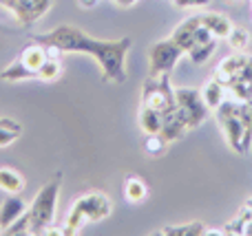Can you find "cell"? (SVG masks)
I'll return each mask as SVG.
<instances>
[{
  "label": "cell",
  "mask_w": 252,
  "mask_h": 236,
  "mask_svg": "<svg viewBox=\"0 0 252 236\" xmlns=\"http://www.w3.org/2000/svg\"><path fill=\"white\" fill-rule=\"evenodd\" d=\"M35 42L44 47L58 49L60 53H89L93 55L102 66V78L106 82L122 84L126 79V55H128L133 40L120 38V40H97L93 35L84 33L82 29L71 25H62L47 33H35Z\"/></svg>",
  "instance_id": "6da1fadb"
},
{
  "label": "cell",
  "mask_w": 252,
  "mask_h": 236,
  "mask_svg": "<svg viewBox=\"0 0 252 236\" xmlns=\"http://www.w3.org/2000/svg\"><path fill=\"white\" fill-rule=\"evenodd\" d=\"M217 122L235 153L246 155L252 148V110L246 102H223L215 108Z\"/></svg>",
  "instance_id": "7a4b0ae2"
},
{
  "label": "cell",
  "mask_w": 252,
  "mask_h": 236,
  "mask_svg": "<svg viewBox=\"0 0 252 236\" xmlns=\"http://www.w3.org/2000/svg\"><path fill=\"white\" fill-rule=\"evenodd\" d=\"M111 210H113V203L104 192L80 194L73 201V206H71L64 223H62L64 234H78L87 223H95V221L106 219L111 214Z\"/></svg>",
  "instance_id": "3957f363"
},
{
  "label": "cell",
  "mask_w": 252,
  "mask_h": 236,
  "mask_svg": "<svg viewBox=\"0 0 252 236\" xmlns=\"http://www.w3.org/2000/svg\"><path fill=\"white\" fill-rule=\"evenodd\" d=\"M58 197H60V179L49 181L47 185H42V188L38 190V194L33 197L31 206L27 208L31 234H42L44 230L56 221Z\"/></svg>",
  "instance_id": "277c9868"
},
{
  "label": "cell",
  "mask_w": 252,
  "mask_h": 236,
  "mask_svg": "<svg viewBox=\"0 0 252 236\" xmlns=\"http://www.w3.org/2000/svg\"><path fill=\"white\" fill-rule=\"evenodd\" d=\"M142 106L159 110L161 115L177 108L175 102V88L170 86V73L148 75L142 84Z\"/></svg>",
  "instance_id": "5b68a950"
},
{
  "label": "cell",
  "mask_w": 252,
  "mask_h": 236,
  "mask_svg": "<svg viewBox=\"0 0 252 236\" xmlns=\"http://www.w3.org/2000/svg\"><path fill=\"white\" fill-rule=\"evenodd\" d=\"M175 102H177V115L188 128L201 126L210 113L199 88H175Z\"/></svg>",
  "instance_id": "8992f818"
},
{
  "label": "cell",
  "mask_w": 252,
  "mask_h": 236,
  "mask_svg": "<svg viewBox=\"0 0 252 236\" xmlns=\"http://www.w3.org/2000/svg\"><path fill=\"white\" fill-rule=\"evenodd\" d=\"M184 49L175 42L173 38H166V40H159L151 47L148 55H151V75H161V73H170L175 69V64L179 62V57L184 55Z\"/></svg>",
  "instance_id": "52a82bcc"
},
{
  "label": "cell",
  "mask_w": 252,
  "mask_h": 236,
  "mask_svg": "<svg viewBox=\"0 0 252 236\" xmlns=\"http://www.w3.org/2000/svg\"><path fill=\"white\" fill-rule=\"evenodd\" d=\"M0 7L7 9L20 26H31L51 9V0H0Z\"/></svg>",
  "instance_id": "ba28073f"
},
{
  "label": "cell",
  "mask_w": 252,
  "mask_h": 236,
  "mask_svg": "<svg viewBox=\"0 0 252 236\" xmlns=\"http://www.w3.org/2000/svg\"><path fill=\"white\" fill-rule=\"evenodd\" d=\"M27 201L20 197V194H9V197L2 199L0 203V232L9 228L16 219H20L22 214L27 212Z\"/></svg>",
  "instance_id": "9c48e42d"
},
{
  "label": "cell",
  "mask_w": 252,
  "mask_h": 236,
  "mask_svg": "<svg viewBox=\"0 0 252 236\" xmlns=\"http://www.w3.org/2000/svg\"><path fill=\"white\" fill-rule=\"evenodd\" d=\"M199 25H201V16L186 18L182 25H177V29L173 31V35H170V38H173L175 42H177L179 47L188 53L192 47H195V31L199 29Z\"/></svg>",
  "instance_id": "30bf717a"
},
{
  "label": "cell",
  "mask_w": 252,
  "mask_h": 236,
  "mask_svg": "<svg viewBox=\"0 0 252 236\" xmlns=\"http://www.w3.org/2000/svg\"><path fill=\"white\" fill-rule=\"evenodd\" d=\"M47 57H49V49L44 47V44H40V42H35V40H33V42L27 44V47L20 51V55H18V62L35 73V71H38L40 66L47 62Z\"/></svg>",
  "instance_id": "8fae6325"
},
{
  "label": "cell",
  "mask_w": 252,
  "mask_h": 236,
  "mask_svg": "<svg viewBox=\"0 0 252 236\" xmlns=\"http://www.w3.org/2000/svg\"><path fill=\"white\" fill-rule=\"evenodd\" d=\"M188 131H190V128L182 122V117L177 115V108L170 110V113H164V124H161L159 135L164 137L168 144H173V141H177V139H184V135H186Z\"/></svg>",
  "instance_id": "7c38bea8"
},
{
  "label": "cell",
  "mask_w": 252,
  "mask_h": 236,
  "mask_svg": "<svg viewBox=\"0 0 252 236\" xmlns=\"http://www.w3.org/2000/svg\"><path fill=\"white\" fill-rule=\"evenodd\" d=\"M25 177L9 166H0V190L4 194H20L25 190Z\"/></svg>",
  "instance_id": "4fadbf2b"
},
{
  "label": "cell",
  "mask_w": 252,
  "mask_h": 236,
  "mask_svg": "<svg viewBox=\"0 0 252 236\" xmlns=\"http://www.w3.org/2000/svg\"><path fill=\"white\" fill-rule=\"evenodd\" d=\"M137 122L139 128L144 131V135H155L161 131V124H164V115L155 108H148V106H139L137 113Z\"/></svg>",
  "instance_id": "5bb4252c"
},
{
  "label": "cell",
  "mask_w": 252,
  "mask_h": 236,
  "mask_svg": "<svg viewBox=\"0 0 252 236\" xmlns=\"http://www.w3.org/2000/svg\"><path fill=\"white\" fill-rule=\"evenodd\" d=\"M201 25L208 26L215 38H228V33H230V29H232L230 18L223 16V13H215V11L201 13Z\"/></svg>",
  "instance_id": "9a60e30c"
},
{
  "label": "cell",
  "mask_w": 252,
  "mask_h": 236,
  "mask_svg": "<svg viewBox=\"0 0 252 236\" xmlns=\"http://www.w3.org/2000/svg\"><path fill=\"white\" fill-rule=\"evenodd\" d=\"M226 91L228 88L223 86V84H219L217 79H208V82L201 86V95H204V102H206V106H208L210 110H215V108H219V106L226 102Z\"/></svg>",
  "instance_id": "2e32d148"
},
{
  "label": "cell",
  "mask_w": 252,
  "mask_h": 236,
  "mask_svg": "<svg viewBox=\"0 0 252 236\" xmlns=\"http://www.w3.org/2000/svg\"><path fill=\"white\" fill-rule=\"evenodd\" d=\"M206 225L201 221H192V223H184V225H166L159 234L164 236H206Z\"/></svg>",
  "instance_id": "e0dca14e"
},
{
  "label": "cell",
  "mask_w": 252,
  "mask_h": 236,
  "mask_svg": "<svg viewBox=\"0 0 252 236\" xmlns=\"http://www.w3.org/2000/svg\"><path fill=\"white\" fill-rule=\"evenodd\" d=\"M124 197L130 203H142L148 197V185L139 177H128L124 181Z\"/></svg>",
  "instance_id": "ac0fdd59"
},
{
  "label": "cell",
  "mask_w": 252,
  "mask_h": 236,
  "mask_svg": "<svg viewBox=\"0 0 252 236\" xmlns=\"http://www.w3.org/2000/svg\"><path fill=\"white\" fill-rule=\"evenodd\" d=\"M0 79H2V82H25V79H35V73L29 71L27 66H22L20 62L16 60L0 71Z\"/></svg>",
  "instance_id": "d6986e66"
},
{
  "label": "cell",
  "mask_w": 252,
  "mask_h": 236,
  "mask_svg": "<svg viewBox=\"0 0 252 236\" xmlns=\"http://www.w3.org/2000/svg\"><path fill=\"white\" fill-rule=\"evenodd\" d=\"M60 75H62V62L60 57H53V55H49L47 62L35 71V79H40V82H56Z\"/></svg>",
  "instance_id": "ffe728a7"
},
{
  "label": "cell",
  "mask_w": 252,
  "mask_h": 236,
  "mask_svg": "<svg viewBox=\"0 0 252 236\" xmlns=\"http://www.w3.org/2000/svg\"><path fill=\"white\" fill-rule=\"evenodd\" d=\"M248 60H250L248 53L237 51V53H232V55L223 57V60L217 64V69H223V71H228V73H232V75H237V78H239V73L246 69Z\"/></svg>",
  "instance_id": "44dd1931"
},
{
  "label": "cell",
  "mask_w": 252,
  "mask_h": 236,
  "mask_svg": "<svg viewBox=\"0 0 252 236\" xmlns=\"http://www.w3.org/2000/svg\"><path fill=\"white\" fill-rule=\"evenodd\" d=\"M215 49H217V40H210V42H206V44H195V47L188 51V60H190L192 64H206L208 57L215 53Z\"/></svg>",
  "instance_id": "7402d4cb"
},
{
  "label": "cell",
  "mask_w": 252,
  "mask_h": 236,
  "mask_svg": "<svg viewBox=\"0 0 252 236\" xmlns=\"http://www.w3.org/2000/svg\"><path fill=\"white\" fill-rule=\"evenodd\" d=\"M228 44H230L235 51H246L250 44V33L244 26H232L230 33H228Z\"/></svg>",
  "instance_id": "603a6c76"
},
{
  "label": "cell",
  "mask_w": 252,
  "mask_h": 236,
  "mask_svg": "<svg viewBox=\"0 0 252 236\" xmlns=\"http://www.w3.org/2000/svg\"><path fill=\"white\" fill-rule=\"evenodd\" d=\"M166 148H168V141H166L159 132H155V135H146V139H144V150H146L148 155H153V157L164 155Z\"/></svg>",
  "instance_id": "cb8c5ba5"
},
{
  "label": "cell",
  "mask_w": 252,
  "mask_h": 236,
  "mask_svg": "<svg viewBox=\"0 0 252 236\" xmlns=\"http://www.w3.org/2000/svg\"><path fill=\"white\" fill-rule=\"evenodd\" d=\"M18 137H20V132H18V131H11V128H2V126H0V148L11 146Z\"/></svg>",
  "instance_id": "d4e9b609"
},
{
  "label": "cell",
  "mask_w": 252,
  "mask_h": 236,
  "mask_svg": "<svg viewBox=\"0 0 252 236\" xmlns=\"http://www.w3.org/2000/svg\"><path fill=\"white\" fill-rule=\"evenodd\" d=\"M244 230H246V223L239 219V216H235L230 223L223 225V234H244Z\"/></svg>",
  "instance_id": "484cf974"
},
{
  "label": "cell",
  "mask_w": 252,
  "mask_h": 236,
  "mask_svg": "<svg viewBox=\"0 0 252 236\" xmlns=\"http://www.w3.org/2000/svg\"><path fill=\"white\" fill-rule=\"evenodd\" d=\"M239 79H246V82H250V84H252V55H250L248 64H246V69L239 73Z\"/></svg>",
  "instance_id": "4316f807"
},
{
  "label": "cell",
  "mask_w": 252,
  "mask_h": 236,
  "mask_svg": "<svg viewBox=\"0 0 252 236\" xmlns=\"http://www.w3.org/2000/svg\"><path fill=\"white\" fill-rule=\"evenodd\" d=\"M97 2H100V0H78V4H80V7H84V9H91V7H95Z\"/></svg>",
  "instance_id": "83f0119b"
},
{
  "label": "cell",
  "mask_w": 252,
  "mask_h": 236,
  "mask_svg": "<svg viewBox=\"0 0 252 236\" xmlns=\"http://www.w3.org/2000/svg\"><path fill=\"white\" fill-rule=\"evenodd\" d=\"M244 234L252 236V221H248V223H246V230H244Z\"/></svg>",
  "instance_id": "f1b7e54d"
},
{
  "label": "cell",
  "mask_w": 252,
  "mask_h": 236,
  "mask_svg": "<svg viewBox=\"0 0 252 236\" xmlns=\"http://www.w3.org/2000/svg\"><path fill=\"white\" fill-rule=\"evenodd\" d=\"M246 104H248V106H250V110H252V100H250V102H246Z\"/></svg>",
  "instance_id": "f546056e"
}]
</instances>
